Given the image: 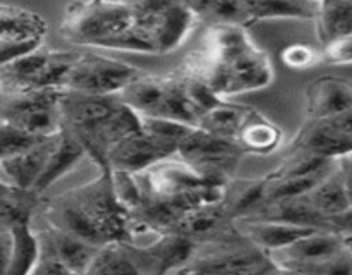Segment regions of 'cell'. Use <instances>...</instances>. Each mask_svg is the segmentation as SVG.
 <instances>
[{
  "instance_id": "1",
  "label": "cell",
  "mask_w": 352,
  "mask_h": 275,
  "mask_svg": "<svg viewBox=\"0 0 352 275\" xmlns=\"http://www.w3.org/2000/svg\"><path fill=\"white\" fill-rule=\"evenodd\" d=\"M62 124L85 146L100 172L110 170L107 164L110 148L141 129L140 113L131 110L119 95H91L71 89H64L62 95Z\"/></svg>"
},
{
  "instance_id": "2",
  "label": "cell",
  "mask_w": 352,
  "mask_h": 275,
  "mask_svg": "<svg viewBox=\"0 0 352 275\" xmlns=\"http://www.w3.org/2000/svg\"><path fill=\"white\" fill-rule=\"evenodd\" d=\"M60 34L72 43L113 52L155 54L136 24L133 2H72L65 7Z\"/></svg>"
},
{
  "instance_id": "3",
  "label": "cell",
  "mask_w": 352,
  "mask_h": 275,
  "mask_svg": "<svg viewBox=\"0 0 352 275\" xmlns=\"http://www.w3.org/2000/svg\"><path fill=\"white\" fill-rule=\"evenodd\" d=\"M184 72L201 79L223 100L267 88L275 76L268 54L254 43L223 57L196 52L186 60Z\"/></svg>"
},
{
  "instance_id": "4",
  "label": "cell",
  "mask_w": 352,
  "mask_h": 275,
  "mask_svg": "<svg viewBox=\"0 0 352 275\" xmlns=\"http://www.w3.org/2000/svg\"><path fill=\"white\" fill-rule=\"evenodd\" d=\"M275 260L230 222L196 244L186 270L191 275H265Z\"/></svg>"
},
{
  "instance_id": "5",
  "label": "cell",
  "mask_w": 352,
  "mask_h": 275,
  "mask_svg": "<svg viewBox=\"0 0 352 275\" xmlns=\"http://www.w3.org/2000/svg\"><path fill=\"white\" fill-rule=\"evenodd\" d=\"M133 6L136 12V24L150 34L155 55L177 50L188 40L199 19L191 2L144 0L133 2Z\"/></svg>"
},
{
  "instance_id": "6",
  "label": "cell",
  "mask_w": 352,
  "mask_h": 275,
  "mask_svg": "<svg viewBox=\"0 0 352 275\" xmlns=\"http://www.w3.org/2000/svg\"><path fill=\"white\" fill-rule=\"evenodd\" d=\"M244 153L237 141L219 138L199 127L188 134L177 150V157L188 162L203 179L223 186L234 179Z\"/></svg>"
},
{
  "instance_id": "7",
  "label": "cell",
  "mask_w": 352,
  "mask_h": 275,
  "mask_svg": "<svg viewBox=\"0 0 352 275\" xmlns=\"http://www.w3.org/2000/svg\"><path fill=\"white\" fill-rule=\"evenodd\" d=\"M64 89H36L2 95V124L34 136H54L62 129Z\"/></svg>"
},
{
  "instance_id": "8",
  "label": "cell",
  "mask_w": 352,
  "mask_h": 275,
  "mask_svg": "<svg viewBox=\"0 0 352 275\" xmlns=\"http://www.w3.org/2000/svg\"><path fill=\"white\" fill-rule=\"evenodd\" d=\"M140 72V69L119 58L96 54H76L65 89L91 95H120Z\"/></svg>"
},
{
  "instance_id": "9",
  "label": "cell",
  "mask_w": 352,
  "mask_h": 275,
  "mask_svg": "<svg viewBox=\"0 0 352 275\" xmlns=\"http://www.w3.org/2000/svg\"><path fill=\"white\" fill-rule=\"evenodd\" d=\"M47 23L33 10L0 3V64H9L45 47Z\"/></svg>"
},
{
  "instance_id": "10",
  "label": "cell",
  "mask_w": 352,
  "mask_h": 275,
  "mask_svg": "<svg viewBox=\"0 0 352 275\" xmlns=\"http://www.w3.org/2000/svg\"><path fill=\"white\" fill-rule=\"evenodd\" d=\"M196 241L181 232H164L148 244L126 243L134 263L143 275H174L189 265Z\"/></svg>"
},
{
  "instance_id": "11",
  "label": "cell",
  "mask_w": 352,
  "mask_h": 275,
  "mask_svg": "<svg viewBox=\"0 0 352 275\" xmlns=\"http://www.w3.org/2000/svg\"><path fill=\"white\" fill-rule=\"evenodd\" d=\"M177 155V148L164 140L144 133L143 129L122 138L113 144L107 157L110 170L141 174L158 162Z\"/></svg>"
},
{
  "instance_id": "12",
  "label": "cell",
  "mask_w": 352,
  "mask_h": 275,
  "mask_svg": "<svg viewBox=\"0 0 352 275\" xmlns=\"http://www.w3.org/2000/svg\"><path fill=\"white\" fill-rule=\"evenodd\" d=\"M2 275H31L41 258L40 236L31 223L0 227Z\"/></svg>"
},
{
  "instance_id": "13",
  "label": "cell",
  "mask_w": 352,
  "mask_h": 275,
  "mask_svg": "<svg viewBox=\"0 0 352 275\" xmlns=\"http://www.w3.org/2000/svg\"><path fill=\"white\" fill-rule=\"evenodd\" d=\"M344 251H346V246H344V237L340 234L333 232V230H315L270 256L278 265H284L291 270H298V268L330 260Z\"/></svg>"
},
{
  "instance_id": "14",
  "label": "cell",
  "mask_w": 352,
  "mask_h": 275,
  "mask_svg": "<svg viewBox=\"0 0 352 275\" xmlns=\"http://www.w3.org/2000/svg\"><path fill=\"white\" fill-rule=\"evenodd\" d=\"M352 110V82L339 76L315 79L306 89L309 120H329Z\"/></svg>"
},
{
  "instance_id": "15",
  "label": "cell",
  "mask_w": 352,
  "mask_h": 275,
  "mask_svg": "<svg viewBox=\"0 0 352 275\" xmlns=\"http://www.w3.org/2000/svg\"><path fill=\"white\" fill-rule=\"evenodd\" d=\"M234 226L248 237L253 244H256L265 253L274 254L294 244L301 237L322 229H308V227L292 226V223L278 222V220L256 219V217H244V219L232 220Z\"/></svg>"
},
{
  "instance_id": "16",
  "label": "cell",
  "mask_w": 352,
  "mask_h": 275,
  "mask_svg": "<svg viewBox=\"0 0 352 275\" xmlns=\"http://www.w3.org/2000/svg\"><path fill=\"white\" fill-rule=\"evenodd\" d=\"M289 150H299L330 160H340L352 155V138L340 133L327 120H309L296 134Z\"/></svg>"
},
{
  "instance_id": "17",
  "label": "cell",
  "mask_w": 352,
  "mask_h": 275,
  "mask_svg": "<svg viewBox=\"0 0 352 275\" xmlns=\"http://www.w3.org/2000/svg\"><path fill=\"white\" fill-rule=\"evenodd\" d=\"M55 136L57 134L45 140L38 146L24 151V153L0 158V174H2L3 184L26 189V191H34V186H36L45 165H47L52 148H54Z\"/></svg>"
},
{
  "instance_id": "18",
  "label": "cell",
  "mask_w": 352,
  "mask_h": 275,
  "mask_svg": "<svg viewBox=\"0 0 352 275\" xmlns=\"http://www.w3.org/2000/svg\"><path fill=\"white\" fill-rule=\"evenodd\" d=\"M41 243V251L57 258L60 263L71 268L76 275H82L88 265L91 263L93 258L98 253L100 246L79 239V237L71 236L67 232L54 229L47 226L43 232L38 234Z\"/></svg>"
},
{
  "instance_id": "19",
  "label": "cell",
  "mask_w": 352,
  "mask_h": 275,
  "mask_svg": "<svg viewBox=\"0 0 352 275\" xmlns=\"http://www.w3.org/2000/svg\"><path fill=\"white\" fill-rule=\"evenodd\" d=\"M86 155L88 153H86L85 146L67 129L62 127L55 136L54 148H52L47 165H45L43 172H41L36 186H34V192L41 195L48 188H52L58 179L74 170Z\"/></svg>"
},
{
  "instance_id": "20",
  "label": "cell",
  "mask_w": 352,
  "mask_h": 275,
  "mask_svg": "<svg viewBox=\"0 0 352 275\" xmlns=\"http://www.w3.org/2000/svg\"><path fill=\"white\" fill-rule=\"evenodd\" d=\"M251 217L278 220V222L292 223V226L299 227H308V229L332 230L329 217L323 215V213L309 201L308 196L267 201V205H265L260 212L254 213V215Z\"/></svg>"
},
{
  "instance_id": "21",
  "label": "cell",
  "mask_w": 352,
  "mask_h": 275,
  "mask_svg": "<svg viewBox=\"0 0 352 275\" xmlns=\"http://www.w3.org/2000/svg\"><path fill=\"white\" fill-rule=\"evenodd\" d=\"M167 93L168 76H150L140 72L120 91L119 98L140 116L157 117L164 107Z\"/></svg>"
},
{
  "instance_id": "22",
  "label": "cell",
  "mask_w": 352,
  "mask_h": 275,
  "mask_svg": "<svg viewBox=\"0 0 352 275\" xmlns=\"http://www.w3.org/2000/svg\"><path fill=\"white\" fill-rule=\"evenodd\" d=\"M270 175L253 179H236L227 184L226 205L230 220L244 219L260 212L268 201Z\"/></svg>"
},
{
  "instance_id": "23",
  "label": "cell",
  "mask_w": 352,
  "mask_h": 275,
  "mask_svg": "<svg viewBox=\"0 0 352 275\" xmlns=\"http://www.w3.org/2000/svg\"><path fill=\"white\" fill-rule=\"evenodd\" d=\"M282 140H284V134H282L280 127L261 116L260 112L251 109L250 116L237 136V144L246 153L268 155L280 146Z\"/></svg>"
},
{
  "instance_id": "24",
  "label": "cell",
  "mask_w": 352,
  "mask_h": 275,
  "mask_svg": "<svg viewBox=\"0 0 352 275\" xmlns=\"http://www.w3.org/2000/svg\"><path fill=\"white\" fill-rule=\"evenodd\" d=\"M318 2L301 0H253L244 2L246 24L270 19H313L316 17Z\"/></svg>"
},
{
  "instance_id": "25",
  "label": "cell",
  "mask_w": 352,
  "mask_h": 275,
  "mask_svg": "<svg viewBox=\"0 0 352 275\" xmlns=\"http://www.w3.org/2000/svg\"><path fill=\"white\" fill-rule=\"evenodd\" d=\"M316 36L325 47L337 38L352 34V2L349 0H330L318 2L315 17Z\"/></svg>"
},
{
  "instance_id": "26",
  "label": "cell",
  "mask_w": 352,
  "mask_h": 275,
  "mask_svg": "<svg viewBox=\"0 0 352 275\" xmlns=\"http://www.w3.org/2000/svg\"><path fill=\"white\" fill-rule=\"evenodd\" d=\"M250 112V107L237 105V103H230L229 100H223L215 109L203 113L198 127L219 138L237 141V136H239Z\"/></svg>"
},
{
  "instance_id": "27",
  "label": "cell",
  "mask_w": 352,
  "mask_h": 275,
  "mask_svg": "<svg viewBox=\"0 0 352 275\" xmlns=\"http://www.w3.org/2000/svg\"><path fill=\"white\" fill-rule=\"evenodd\" d=\"M227 222H230V217L223 203L203 205L186 213L181 222L177 223L174 232L184 234V236L199 243V241L215 234L219 229H222Z\"/></svg>"
},
{
  "instance_id": "28",
  "label": "cell",
  "mask_w": 352,
  "mask_h": 275,
  "mask_svg": "<svg viewBox=\"0 0 352 275\" xmlns=\"http://www.w3.org/2000/svg\"><path fill=\"white\" fill-rule=\"evenodd\" d=\"M306 196L329 219L342 215L347 210H351L349 195H347L346 182H344L339 165Z\"/></svg>"
},
{
  "instance_id": "29",
  "label": "cell",
  "mask_w": 352,
  "mask_h": 275,
  "mask_svg": "<svg viewBox=\"0 0 352 275\" xmlns=\"http://www.w3.org/2000/svg\"><path fill=\"white\" fill-rule=\"evenodd\" d=\"M82 275H143L134 263L126 243L105 244L98 250L96 256Z\"/></svg>"
},
{
  "instance_id": "30",
  "label": "cell",
  "mask_w": 352,
  "mask_h": 275,
  "mask_svg": "<svg viewBox=\"0 0 352 275\" xmlns=\"http://www.w3.org/2000/svg\"><path fill=\"white\" fill-rule=\"evenodd\" d=\"M40 196L34 191L14 188L3 184L0 192V215H2V227H12L16 223H31V217L40 203Z\"/></svg>"
},
{
  "instance_id": "31",
  "label": "cell",
  "mask_w": 352,
  "mask_h": 275,
  "mask_svg": "<svg viewBox=\"0 0 352 275\" xmlns=\"http://www.w3.org/2000/svg\"><path fill=\"white\" fill-rule=\"evenodd\" d=\"M198 16L208 14L213 23H236L246 26V12H244V2L239 0H201V2H191Z\"/></svg>"
},
{
  "instance_id": "32",
  "label": "cell",
  "mask_w": 352,
  "mask_h": 275,
  "mask_svg": "<svg viewBox=\"0 0 352 275\" xmlns=\"http://www.w3.org/2000/svg\"><path fill=\"white\" fill-rule=\"evenodd\" d=\"M141 119V129L144 133L151 134V136L158 138V140H164L167 143L174 144L179 150V144L188 138V134L191 133L195 127L189 126V124L177 122V120L170 119H162V117H150V116H140Z\"/></svg>"
},
{
  "instance_id": "33",
  "label": "cell",
  "mask_w": 352,
  "mask_h": 275,
  "mask_svg": "<svg viewBox=\"0 0 352 275\" xmlns=\"http://www.w3.org/2000/svg\"><path fill=\"white\" fill-rule=\"evenodd\" d=\"M48 138L34 136V134L17 129V127L9 126V124H2L0 126V158L24 153V151L43 143Z\"/></svg>"
},
{
  "instance_id": "34",
  "label": "cell",
  "mask_w": 352,
  "mask_h": 275,
  "mask_svg": "<svg viewBox=\"0 0 352 275\" xmlns=\"http://www.w3.org/2000/svg\"><path fill=\"white\" fill-rule=\"evenodd\" d=\"M112 182L117 199H119V203L127 212H134L143 203L144 195L138 174L124 170H112Z\"/></svg>"
},
{
  "instance_id": "35",
  "label": "cell",
  "mask_w": 352,
  "mask_h": 275,
  "mask_svg": "<svg viewBox=\"0 0 352 275\" xmlns=\"http://www.w3.org/2000/svg\"><path fill=\"white\" fill-rule=\"evenodd\" d=\"M282 62L285 67L301 71V69H309L322 60V52H316L315 48L306 43H292L282 50L280 54Z\"/></svg>"
},
{
  "instance_id": "36",
  "label": "cell",
  "mask_w": 352,
  "mask_h": 275,
  "mask_svg": "<svg viewBox=\"0 0 352 275\" xmlns=\"http://www.w3.org/2000/svg\"><path fill=\"white\" fill-rule=\"evenodd\" d=\"M294 272L299 275H352V254L346 250L330 260L298 268Z\"/></svg>"
},
{
  "instance_id": "37",
  "label": "cell",
  "mask_w": 352,
  "mask_h": 275,
  "mask_svg": "<svg viewBox=\"0 0 352 275\" xmlns=\"http://www.w3.org/2000/svg\"><path fill=\"white\" fill-rule=\"evenodd\" d=\"M322 60L330 65H351L352 64V34L337 38L325 45L322 50Z\"/></svg>"
},
{
  "instance_id": "38",
  "label": "cell",
  "mask_w": 352,
  "mask_h": 275,
  "mask_svg": "<svg viewBox=\"0 0 352 275\" xmlns=\"http://www.w3.org/2000/svg\"><path fill=\"white\" fill-rule=\"evenodd\" d=\"M31 275H76L71 268L65 267L64 263L54 258L52 254H47L41 251V258L38 261L36 268Z\"/></svg>"
},
{
  "instance_id": "39",
  "label": "cell",
  "mask_w": 352,
  "mask_h": 275,
  "mask_svg": "<svg viewBox=\"0 0 352 275\" xmlns=\"http://www.w3.org/2000/svg\"><path fill=\"white\" fill-rule=\"evenodd\" d=\"M330 226H332L333 232L340 234V236H352V208L342 215L330 219Z\"/></svg>"
},
{
  "instance_id": "40",
  "label": "cell",
  "mask_w": 352,
  "mask_h": 275,
  "mask_svg": "<svg viewBox=\"0 0 352 275\" xmlns=\"http://www.w3.org/2000/svg\"><path fill=\"white\" fill-rule=\"evenodd\" d=\"M327 122H330L333 127H337L340 133L352 138V110H347V112L340 113V116L333 117V119H329Z\"/></svg>"
},
{
  "instance_id": "41",
  "label": "cell",
  "mask_w": 352,
  "mask_h": 275,
  "mask_svg": "<svg viewBox=\"0 0 352 275\" xmlns=\"http://www.w3.org/2000/svg\"><path fill=\"white\" fill-rule=\"evenodd\" d=\"M340 172H342L344 182H346V189L347 195H349V201H351V208H352V157H344L340 158L339 162Z\"/></svg>"
},
{
  "instance_id": "42",
  "label": "cell",
  "mask_w": 352,
  "mask_h": 275,
  "mask_svg": "<svg viewBox=\"0 0 352 275\" xmlns=\"http://www.w3.org/2000/svg\"><path fill=\"white\" fill-rule=\"evenodd\" d=\"M265 275H299V274H298V272L291 270V268L284 267V265H278L277 261H275L274 267H272L270 270H268Z\"/></svg>"
},
{
  "instance_id": "43",
  "label": "cell",
  "mask_w": 352,
  "mask_h": 275,
  "mask_svg": "<svg viewBox=\"0 0 352 275\" xmlns=\"http://www.w3.org/2000/svg\"><path fill=\"white\" fill-rule=\"evenodd\" d=\"M344 237V236H342ZM344 246H346V250L349 251V253L352 254V236H346L344 237Z\"/></svg>"
},
{
  "instance_id": "44",
  "label": "cell",
  "mask_w": 352,
  "mask_h": 275,
  "mask_svg": "<svg viewBox=\"0 0 352 275\" xmlns=\"http://www.w3.org/2000/svg\"><path fill=\"white\" fill-rule=\"evenodd\" d=\"M174 275H191V274H189V272H188V270H186V268H182V270L175 272V274H174Z\"/></svg>"
},
{
  "instance_id": "45",
  "label": "cell",
  "mask_w": 352,
  "mask_h": 275,
  "mask_svg": "<svg viewBox=\"0 0 352 275\" xmlns=\"http://www.w3.org/2000/svg\"><path fill=\"white\" fill-rule=\"evenodd\" d=\"M351 157H352V155H351Z\"/></svg>"
}]
</instances>
